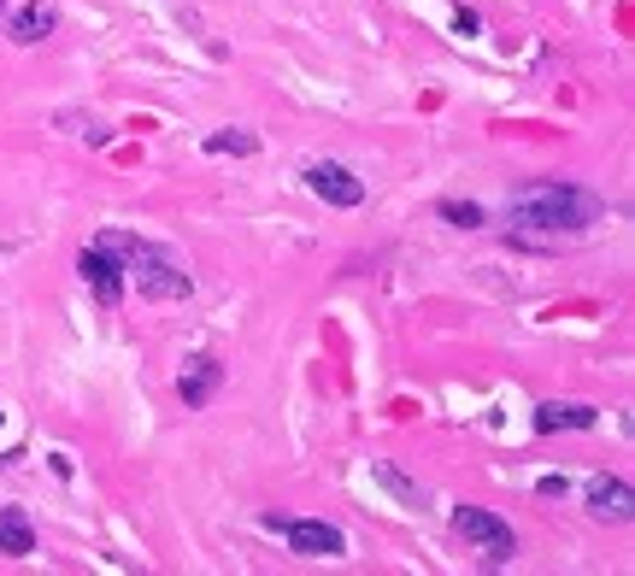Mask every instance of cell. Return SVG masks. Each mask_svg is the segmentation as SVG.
I'll return each mask as SVG.
<instances>
[{
    "instance_id": "obj_1",
    "label": "cell",
    "mask_w": 635,
    "mask_h": 576,
    "mask_svg": "<svg viewBox=\"0 0 635 576\" xmlns=\"http://www.w3.org/2000/svg\"><path fill=\"white\" fill-rule=\"evenodd\" d=\"M512 218L524 224V230H594V224L606 218V200L577 189V182H524L518 195H512Z\"/></svg>"
},
{
    "instance_id": "obj_2",
    "label": "cell",
    "mask_w": 635,
    "mask_h": 576,
    "mask_svg": "<svg viewBox=\"0 0 635 576\" xmlns=\"http://www.w3.org/2000/svg\"><path fill=\"white\" fill-rule=\"evenodd\" d=\"M100 247L125 259V277H136V288L148 300H189L195 295V277L182 271V259L166 254V247H153L141 236H100Z\"/></svg>"
},
{
    "instance_id": "obj_3",
    "label": "cell",
    "mask_w": 635,
    "mask_h": 576,
    "mask_svg": "<svg viewBox=\"0 0 635 576\" xmlns=\"http://www.w3.org/2000/svg\"><path fill=\"white\" fill-rule=\"evenodd\" d=\"M454 529L483 553V565H506L512 553H518V535H512V524L495 518V512H483V506H459V512H454Z\"/></svg>"
},
{
    "instance_id": "obj_4",
    "label": "cell",
    "mask_w": 635,
    "mask_h": 576,
    "mask_svg": "<svg viewBox=\"0 0 635 576\" xmlns=\"http://www.w3.org/2000/svg\"><path fill=\"white\" fill-rule=\"evenodd\" d=\"M265 529L289 535V553H300V559H341L347 553V535L324 518H265Z\"/></svg>"
},
{
    "instance_id": "obj_5",
    "label": "cell",
    "mask_w": 635,
    "mask_h": 576,
    "mask_svg": "<svg viewBox=\"0 0 635 576\" xmlns=\"http://www.w3.org/2000/svg\"><path fill=\"white\" fill-rule=\"evenodd\" d=\"M77 277L89 282V295H95L100 306H107V312H112V306H125V265H118L100 241L77 254Z\"/></svg>"
},
{
    "instance_id": "obj_6",
    "label": "cell",
    "mask_w": 635,
    "mask_h": 576,
    "mask_svg": "<svg viewBox=\"0 0 635 576\" xmlns=\"http://www.w3.org/2000/svg\"><path fill=\"white\" fill-rule=\"evenodd\" d=\"M306 189H312L318 200H330V206H359L365 200V182L347 171V165H336V159L306 165Z\"/></svg>"
},
{
    "instance_id": "obj_7",
    "label": "cell",
    "mask_w": 635,
    "mask_h": 576,
    "mask_svg": "<svg viewBox=\"0 0 635 576\" xmlns=\"http://www.w3.org/2000/svg\"><path fill=\"white\" fill-rule=\"evenodd\" d=\"M629 512H635L629 483H618V477L588 483V518H594V524H629Z\"/></svg>"
},
{
    "instance_id": "obj_8",
    "label": "cell",
    "mask_w": 635,
    "mask_h": 576,
    "mask_svg": "<svg viewBox=\"0 0 635 576\" xmlns=\"http://www.w3.org/2000/svg\"><path fill=\"white\" fill-rule=\"evenodd\" d=\"M601 424V411L588 400H547L536 406V436H559V429H594Z\"/></svg>"
},
{
    "instance_id": "obj_9",
    "label": "cell",
    "mask_w": 635,
    "mask_h": 576,
    "mask_svg": "<svg viewBox=\"0 0 635 576\" xmlns=\"http://www.w3.org/2000/svg\"><path fill=\"white\" fill-rule=\"evenodd\" d=\"M218 383H224V365L207 359V354H195L189 365H182V377H177V395H182V406H207L218 395Z\"/></svg>"
},
{
    "instance_id": "obj_10",
    "label": "cell",
    "mask_w": 635,
    "mask_h": 576,
    "mask_svg": "<svg viewBox=\"0 0 635 576\" xmlns=\"http://www.w3.org/2000/svg\"><path fill=\"white\" fill-rule=\"evenodd\" d=\"M53 24H59V18H53L48 0H30V7L12 18V41H18V48H36V41L53 36Z\"/></svg>"
},
{
    "instance_id": "obj_11",
    "label": "cell",
    "mask_w": 635,
    "mask_h": 576,
    "mask_svg": "<svg viewBox=\"0 0 635 576\" xmlns=\"http://www.w3.org/2000/svg\"><path fill=\"white\" fill-rule=\"evenodd\" d=\"M0 553H12V559H24V553H36V529H30V518L18 506H7L0 512Z\"/></svg>"
},
{
    "instance_id": "obj_12",
    "label": "cell",
    "mask_w": 635,
    "mask_h": 576,
    "mask_svg": "<svg viewBox=\"0 0 635 576\" xmlns=\"http://www.w3.org/2000/svg\"><path fill=\"white\" fill-rule=\"evenodd\" d=\"M371 477L388 488V494H395V500L400 506H413V512H424V500H429V494L413 483V477H406V470H395V465H388V459H371Z\"/></svg>"
},
{
    "instance_id": "obj_13",
    "label": "cell",
    "mask_w": 635,
    "mask_h": 576,
    "mask_svg": "<svg viewBox=\"0 0 635 576\" xmlns=\"http://www.w3.org/2000/svg\"><path fill=\"white\" fill-rule=\"evenodd\" d=\"M207 153H259V136H248V130H218V136H207Z\"/></svg>"
},
{
    "instance_id": "obj_14",
    "label": "cell",
    "mask_w": 635,
    "mask_h": 576,
    "mask_svg": "<svg viewBox=\"0 0 635 576\" xmlns=\"http://www.w3.org/2000/svg\"><path fill=\"white\" fill-rule=\"evenodd\" d=\"M441 218L459 224V230H477V224H483V206H470V200H441Z\"/></svg>"
},
{
    "instance_id": "obj_15",
    "label": "cell",
    "mask_w": 635,
    "mask_h": 576,
    "mask_svg": "<svg viewBox=\"0 0 635 576\" xmlns=\"http://www.w3.org/2000/svg\"><path fill=\"white\" fill-rule=\"evenodd\" d=\"M565 488H570L565 477H542V483H536V494H542V500H565Z\"/></svg>"
},
{
    "instance_id": "obj_16",
    "label": "cell",
    "mask_w": 635,
    "mask_h": 576,
    "mask_svg": "<svg viewBox=\"0 0 635 576\" xmlns=\"http://www.w3.org/2000/svg\"><path fill=\"white\" fill-rule=\"evenodd\" d=\"M0 12H7V0H0Z\"/></svg>"
}]
</instances>
